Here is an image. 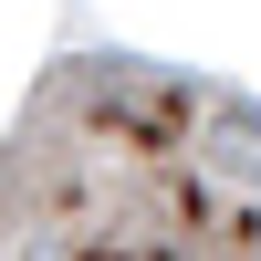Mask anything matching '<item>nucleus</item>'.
<instances>
[{
    "mask_svg": "<svg viewBox=\"0 0 261 261\" xmlns=\"http://www.w3.org/2000/svg\"><path fill=\"white\" fill-rule=\"evenodd\" d=\"M0 230L11 251H261V115L209 84L84 63L21 125Z\"/></svg>",
    "mask_w": 261,
    "mask_h": 261,
    "instance_id": "nucleus-1",
    "label": "nucleus"
}]
</instances>
